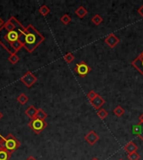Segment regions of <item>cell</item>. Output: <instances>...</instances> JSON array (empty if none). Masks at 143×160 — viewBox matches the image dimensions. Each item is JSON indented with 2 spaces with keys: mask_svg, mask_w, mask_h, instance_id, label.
I'll return each mask as SVG.
<instances>
[{
  "mask_svg": "<svg viewBox=\"0 0 143 160\" xmlns=\"http://www.w3.org/2000/svg\"><path fill=\"white\" fill-rule=\"evenodd\" d=\"M25 27L12 16L0 28V45L10 54H17L23 45L19 41Z\"/></svg>",
  "mask_w": 143,
  "mask_h": 160,
  "instance_id": "cell-1",
  "label": "cell"
},
{
  "mask_svg": "<svg viewBox=\"0 0 143 160\" xmlns=\"http://www.w3.org/2000/svg\"><path fill=\"white\" fill-rule=\"evenodd\" d=\"M19 41L22 43L23 48L28 53L31 54L45 41V37L32 24H28L27 27H25Z\"/></svg>",
  "mask_w": 143,
  "mask_h": 160,
  "instance_id": "cell-2",
  "label": "cell"
},
{
  "mask_svg": "<svg viewBox=\"0 0 143 160\" xmlns=\"http://www.w3.org/2000/svg\"><path fill=\"white\" fill-rule=\"evenodd\" d=\"M28 126L34 133L36 134H39L42 133L43 130H45L48 124L45 122V120H42V119H38L35 117L28 122Z\"/></svg>",
  "mask_w": 143,
  "mask_h": 160,
  "instance_id": "cell-3",
  "label": "cell"
},
{
  "mask_svg": "<svg viewBox=\"0 0 143 160\" xmlns=\"http://www.w3.org/2000/svg\"><path fill=\"white\" fill-rule=\"evenodd\" d=\"M5 138V144H6V150L9 152L10 153H13L16 151L19 147L21 146V143L19 140L14 137L12 133H9Z\"/></svg>",
  "mask_w": 143,
  "mask_h": 160,
  "instance_id": "cell-4",
  "label": "cell"
},
{
  "mask_svg": "<svg viewBox=\"0 0 143 160\" xmlns=\"http://www.w3.org/2000/svg\"><path fill=\"white\" fill-rule=\"evenodd\" d=\"M74 70L80 77L85 78L88 73L91 72V68L85 61H80V63L75 65Z\"/></svg>",
  "mask_w": 143,
  "mask_h": 160,
  "instance_id": "cell-5",
  "label": "cell"
},
{
  "mask_svg": "<svg viewBox=\"0 0 143 160\" xmlns=\"http://www.w3.org/2000/svg\"><path fill=\"white\" fill-rule=\"evenodd\" d=\"M20 80H21V82L23 83L26 87L29 88L32 87L35 83L37 82V78L33 74L31 71H27L21 77Z\"/></svg>",
  "mask_w": 143,
  "mask_h": 160,
  "instance_id": "cell-6",
  "label": "cell"
},
{
  "mask_svg": "<svg viewBox=\"0 0 143 160\" xmlns=\"http://www.w3.org/2000/svg\"><path fill=\"white\" fill-rule=\"evenodd\" d=\"M84 138H85V140L90 145H91V146H94L95 143H96L97 141L100 140L99 135H98L94 130H91V131H90L88 133H86V134L85 135Z\"/></svg>",
  "mask_w": 143,
  "mask_h": 160,
  "instance_id": "cell-7",
  "label": "cell"
},
{
  "mask_svg": "<svg viewBox=\"0 0 143 160\" xmlns=\"http://www.w3.org/2000/svg\"><path fill=\"white\" fill-rule=\"evenodd\" d=\"M131 64L135 69L138 70L142 75H143V51L140 54L137 58H136L131 62Z\"/></svg>",
  "mask_w": 143,
  "mask_h": 160,
  "instance_id": "cell-8",
  "label": "cell"
},
{
  "mask_svg": "<svg viewBox=\"0 0 143 160\" xmlns=\"http://www.w3.org/2000/svg\"><path fill=\"white\" fill-rule=\"evenodd\" d=\"M104 41H105V43H106V44L109 46L110 48L114 49L115 46L120 43V40L119 39V38H117L114 33H110V34L104 39Z\"/></svg>",
  "mask_w": 143,
  "mask_h": 160,
  "instance_id": "cell-9",
  "label": "cell"
},
{
  "mask_svg": "<svg viewBox=\"0 0 143 160\" xmlns=\"http://www.w3.org/2000/svg\"><path fill=\"white\" fill-rule=\"evenodd\" d=\"M90 104L94 107L95 109L99 110L101 109L102 106L106 104V100L100 94H97V96L92 101H90Z\"/></svg>",
  "mask_w": 143,
  "mask_h": 160,
  "instance_id": "cell-10",
  "label": "cell"
},
{
  "mask_svg": "<svg viewBox=\"0 0 143 160\" xmlns=\"http://www.w3.org/2000/svg\"><path fill=\"white\" fill-rule=\"evenodd\" d=\"M137 149H138V147L134 143L133 141H130L124 146V150L126 153H128V154L132 153L134 152H137Z\"/></svg>",
  "mask_w": 143,
  "mask_h": 160,
  "instance_id": "cell-11",
  "label": "cell"
},
{
  "mask_svg": "<svg viewBox=\"0 0 143 160\" xmlns=\"http://www.w3.org/2000/svg\"><path fill=\"white\" fill-rule=\"evenodd\" d=\"M37 110L38 109H36L34 106H29L27 109L25 110V114L28 116V118H30V119H32L34 118H35L36 117V114H37Z\"/></svg>",
  "mask_w": 143,
  "mask_h": 160,
  "instance_id": "cell-12",
  "label": "cell"
},
{
  "mask_svg": "<svg viewBox=\"0 0 143 160\" xmlns=\"http://www.w3.org/2000/svg\"><path fill=\"white\" fill-rule=\"evenodd\" d=\"M75 14L78 16L80 18H85L88 14L87 9H85L83 6H80L78 9H76V10L74 11Z\"/></svg>",
  "mask_w": 143,
  "mask_h": 160,
  "instance_id": "cell-13",
  "label": "cell"
},
{
  "mask_svg": "<svg viewBox=\"0 0 143 160\" xmlns=\"http://www.w3.org/2000/svg\"><path fill=\"white\" fill-rule=\"evenodd\" d=\"M134 133L137 134L139 138L143 141V124L139 123L137 125L134 126Z\"/></svg>",
  "mask_w": 143,
  "mask_h": 160,
  "instance_id": "cell-14",
  "label": "cell"
},
{
  "mask_svg": "<svg viewBox=\"0 0 143 160\" xmlns=\"http://www.w3.org/2000/svg\"><path fill=\"white\" fill-rule=\"evenodd\" d=\"M17 101L19 102L20 104L24 105V104H26L28 103V97L27 96L26 94H24V93H21V94H19L18 98H17Z\"/></svg>",
  "mask_w": 143,
  "mask_h": 160,
  "instance_id": "cell-15",
  "label": "cell"
},
{
  "mask_svg": "<svg viewBox=\"0 0 143 160\" xmlns=\"http://www.w3.org/2000/svg\"><path fill=\"white\" fill-rule=\"evenodd\" d=\"M39 13L41 14L42 16H47L50 13V9L47 5H42L39 9Z\"/></svg>",
  "mask_w": 143,
  "mask_h": 160,
  "instance_id": "cell-16",
  "label": "cell"
},
{
  "mask_svg": "<svg viewBox=\"0 0 143 160\" xmlns=\"http://www.w3.org/2000/svg\"><path fill=\"white\" fill-rule=\"evenodd\" d=\"M91 21H92V23H94L95 25L99 26V25L103 22V18H102V17L100 14H96V15H94L92 17Z\"/></svg>",
  "mask_w": 143,
  "mask_h": 160,
  "instance_id": "cell-17",
  "label": "cell"
},
{
  "mask_svg": "<svg viewBox=\"0 0 143 160\" xmlns=\"http://www.w3.org/2000/svg\"><path fill=\"white\" fill-rule=\"evenodd\" d=\"M113 113L116 117H121L125 114V109L120 105H118L114 109Z\"/></svg>",
  "mask_w": 143,
  "mask_h": 160,
  "instance_id": "cell-18",
  "label": "cell"
},
{
  "mask_svg": "<svg viewBox=\"0 0 143 160\" xmlns=\"http://www.w3.org/2000/svg\"><path fill=\"white\" fill-rule=\"evenodd\" d=\"M11 153L8 150H0V160H9Z\"/></svg>",
  "mask_w": 143,
  "mask_h": 160,
  "instance_id": "cell-19",
  "label": "cell"
},
{
  "mask_svg": "<svg viewBox=\"0 0 143 160\" xmlns=\"http://www.w3.org/2000/svg\"><path fill=\"white\" fill-rule=\"evenodd\" d=\"M48 117L46 112H45L42 109H38L37 110V114H36V118L39 119H42V120H45Z\"/></svg>",
  "mask_w": 143,
  "mask_h": 160,
  "instance_id": "cell-20",
  "label": "cell"
},
{
  "mask_svg": "<svg viewBox=\"0 0 143 160\" xmlns=\"http://www.w3.org/2000/svg\"><path fill=\"white\" fill-rule=\"evenodd\" d=\"M97 115H98V117L100 118L102 120H104V119H106L107 118V116H108V113H107V111H106L105 109H99L97 111Z\"/></svg>",
  "mask_w": 143,
  "mask_h": 160,
  "instance_id": "cell-21",
  "label": "cell"
},
{
  "mask_svg": "<svg viewBox=\"0 0 143 160\" xmlns=\"http://www.w3.org/2000/svg\"><path fill=\"white\" fill-rule=\"evenodd\" d=\"M8 59L9 61L10 64H16L19 61V57L17 55V54H13L9 55Z\"/></svg>",
  "mask_w": 143,
  "mask_h": 160,
  "instance_id": "cell-22",
  "label": "cell"
},
{
  "mask_svg": "<svg viewBox=\"0 0 143 160\" xmlns=\"http://www.w3.org/2000/svg\"><path fill=\"white\" fill-rule=\"evenodd\" d=\"M60 21H61V23H64L65 25H67V24H69V23L71 22V17L69 16V14H64V15L60 18Z\"/></svg>",
  "mask_w": 143,
  "mask_h": 160,
  "instance_id": "cell-23",
  "label": "cell"
},
{
  "mask_svg": "<svg viewBox=\"0 0 143 160\" xmlns=\"http://www.w3.org/2000/svg\"><path fill=\"white\" fill-rule=\"evenodd\" d=\"M64 60L67 64H70L74 60V56L72 53H68L64 56Z\"/></svg>",
  "mask_w": 143,
  "mask_h": 160,
  "instance_id": "cell-24",
  "label": "cell"
},
{
  "mask_svg": "<svg viewBox=\"0 0 143 160\" xmlns=\"http://www.w3.org/2000/svg\"><path fill=\"white\" fill-rule=\"evenodd\" d=\"M127 159L129 160H139L141 159V155L137 152H134L132 153H130L127 155Z\"/></svg>",
  "mask_w": 143,
  "mask_h": 160,
  "instance_id": "cell-25",
  "label": "cell"
},
{
  "mask_svg": "<svg viewBox=\"0 0 143 160\" xmlns=\"http://www.w3.org/2000/svg\"><path fill=\"white\" fill-rule=\"evenodd\" d=\"M97 94H98V93H96L94 91V90H90V91L89 92V93H87V98H89L90 102V101H92L93 99H94V98L97 96Z\"/></svg>",
  "mask_w": 143,
  "mask_h": 160,
  "instance_id": "cell-26",
  "label": "cell"
},
{
  "mask_svg": "<svg viewBox=\"0 0 143 160\" xmlns=\"http://www.w3.org/2000/svg\"><path fill=\"white\" fill-rule=\"evenodd\" d=\"M0 150H6L4 137H2L0 138Z\"/></svg>",
  "mask_w": 143,
  "mask_h": 160,
  "instance_id": "cell-27",
  "label": "cell"
},
{
  "mask_svg": "<svg viewBox=\"0 0 143 160\" xmlns=\"http://www.w3.org/2000/svg\"><path fill=\"white\" fill-rule=\"evenodd\" d=\"M137 13L143 18V5H142V6L137 9Z\"/></svg>",
  "mask_w": 143,
  "mask_h": 160,
  "instance_id": "cell-28",
  "label": "cell"
},
{
  "mask_svg": "<svg viewBox=\"0 0 143 160\" xmlns=\"http://www.w3.org/2000/svg\"><path fill=\"white\" fill-rule=\"evenodd\" d=\"M139 120H140V122H139V123H140V124H143V114H142V115L139 117Z\"/></svg>",
  "mask_w": 143,
  "mask_h": 160,
  "instance_id": "cell-29",
  "label": "cell"
},
{
  "mask_svg": "<svg viewBox=\"0 0 143 160\" xmlns=\"http://www.w3.org/2000/svg\"><path fill=\"white\" fill-rule=\"evenodd\" d=\"M4 20H3V19H2V18H0V28H1L3 27V25H4Z\"/></svg>",
  "mask_w": 143,
  "mask_h": 160,
  "instance_id": "cell-30",
  "label": "cell"
},
{
  "mask_svg": "<svg viewBox=\"0 0 143 160\" xmlns=\"http://www.w3.org/2000/svg\"><path fill=\"white\" fill-rule=\"evenodd\" d=\"M26 160H36V159L33 156H28V158L26 159Z\"/></svg>",
  "mask_w": 143,
  "mask_h": 160,
  "instance_id": "cell-31",
  "label": "cell"
},
{
  "mask_svg": "<svg viewBox=\"0 0 143 160\" xmlns=\"http://www.w3.org/2000/svg\"><path fill=\"white\" fill-rule=\"evenodd\" d=\"M3 117H4V114H2V112L0 111V120L3 119Z\"/></svg>",
  "mask_w": 143,
  "mask_h": 160,
  "instance_id": "cell-32",
  "label": "cell"
},
{
  "mask_svg": "<svg viewBox=\"0 0 143 160\" xmlns=\"http://www.w3.org/2000/svg\"><path fill=\"white\" fill-rule=\"evenodd\" d=\"M91 160H99V159H96V158H93Z\"/></svg>",
  "mask_w": 143,
  "mask_h": 160,
  "instance_id": "cell-33",
  "label": "cell"
},
{
  "mask_svg": "<svg viewBox=\"0 0 143 160\" xmlns=\"http://www.w3.org/2000/svg\"><path fill=\"white\" fill-rule=\"evenodd\" d=\"M119 160H123V159H119Z\"/></svg>",
  "mask_w": 143,
  "mask_h": 160,
  "instance_id": "cell-34",
  "label": "cell"
}]
</instances>
